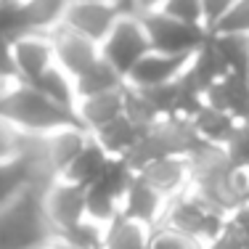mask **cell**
<instances>
[{"label": "cell", "mask_w": 249, "mask_h": 249, "mask_svg": "<svg viewBox=\"0 0 249 249\" xmlns=\"http://www.w3.org/2000/svg\"><path fill=\"white\" fill-rule=\"evenodd\" d=\"M0 117L32 135H45L53 130L80 124L74 111L51 101L45 93H40L37 88L24 80H16L14 85H8L0 93Z\"/></svg>", "instance_id": "obj_1"}, {"label": "cell", "mask_w": 249, "mask_h": 249, "mask_svg": "<svg viewBox=\"0 0 249 249\" xmlns=\"http://www.w3.org/2000/svg\"><path fill=\"white\" fill-rule=\"evenodd\" d=\"M56 239L43 210V188H27L0 210V249H45Z\"/></svg>", "instance_id": "obj_2"}, {"label": "cell", "mask_w": 249, "mask_h": 249, "mask_svg": "<svg viewBox=\"0 0 249 249\" xmlns=\"http://www.w3.org/2000/svg\"><path fill=\"white\" fill-rule=\"evenodd\" d=\"M159 225H164V228L196 241L201 247H210L231 228V217L188 188L186 194L175 196L167 204L164 217Z\"/></svg>", "instance_id": "obj_3"}, {"label": "cell", "mask_w": 249, "mask_h": 249, "mask_svg": "<svg viewBox=\"0 0 249 249\" xmlns=\"http://www.w3.org/2000/svg\"><path fill=\"white\" fill-rule=\"evenodd\" d=\"M141 24L146 29L151 51L170 53V56H194L201 45L210 40V29L199 24H186L180 19L162 14V11H143L138 14Z\"/></svg>", "instance_id": "obj_4"}, {"label": "cell", "mask_w": 249, "mask_h": 249, "mask_svg": "<svg viewBox=\"0 0 249 249\" xmlns=\"http://www.w3.org/2000/svg\"><path fill=\"white\" fill-rule=\"evenodd\" d=\"M151 51L146 29L141 24L138 14H122L117 19V24L111 27V32L101 43V58L109 61L122 77Z\"/></svg>", "instance_id": "obj_5"}, {"label": "cell", "mask_w": 249, "mask_h": 249, "mask_svg": "<svg viewBox=\"0 0 249 249\" xmlns=\"http://www.w3.org/2000/svg\"><path fill=\"white\" fill-rule=\"evenodd\" d=\"M43 210L51 228L56 231V239L64 236L85 220V186H77L64 178L48 183L43 188Z\"/></svg>", "instance_id": "obj_6"}, {"label": "cell", "mask_w": 249, "mask_h": 249, "mask_svg": "<svg viewBox=\"0 0 249 249\" xmlns=\"http://www.w3.org/2000/svg\"><path fill=\"white\" fill-rule=\"evenodd\" d=\"M120 16L122 11L114 0H77V3H67L61 27L101 45Z\"/></svg>", "instance_id": "obj_7"}, {"label": "cell", "mask_w": 249, "mask_h": 249, "mask_svg": "<svg viewBox=\"0 0 249 249\" xmlns=\"http://www.w3.org/2000/svg\"><path fill=\"white\" fill-rule=\"evenodd\" d=\"M8 51L16 77L24 82H35L51 67H56L51 35H21L8 45Z\"/></svg>", "instance_id": "obj_8"}, {"label": "cell", "mask_w": 249, "mask_h": 249, "mask_svg": "<svg viewBox=\"0 0 249 249\" xmlns=\"http://www.w3.org/2000/svg\"><path fill=\"white\" fill-rule=\"evenodd\" d=\"M151 188H157L167 201L191 188V159L188 157H162L141 164L135 170Z\"/></svg>", "instance_id": "obj_9"}, {"label": "cell", "mask_w": 249, "mask_h": 249, "mask_svg": "<svg viewBox=\"0 0 249 249\" xmlns=\"http://www.w3.org/2000/svg\"><path fill=\"white\" fill-rule=\"evenodd\" d=\"M53 40V56H56V67L64 69L69 77H80L88 67L101 58V45L93 43V40L82 37V35L72 32L67 27H58L56 32L51 35Z\"/></svg>", "instance_id": "obj_10"}, {"label": "cell", "mask_w": 249, "mask_h": 249, "mask_svg": "<svg viewBox=\"0 0 249 249\" xmlns=\"http://www.w3.org/2000/svg\"><path fill=\"white\" fill-rule=\"evenodd\" d=\"M191 56H170V53H159L149 51L133 69L124 77V85L146 90V88H157V85H167V82L178 80L186 72Z\"/></svg>", "instance_id": "obj_11"}, {"label": "cell", "mask_w": 249, "mask_h": 249, "mask_svg": "<svg viewBox=\"0 0 249 249\" xmlns=\"http://www.w3.org/2000/svg\"><path fill=\"white\" fill-rule=\"evenodd\" d=\"M167 204L170 201L157 188H151L143 178L135 173L130 186H127V191H124V196H122V215L130 217V220L149 225V228H157L164 217Z\"/></svg>", "instance_id": "obj_12"}, {"label": "cell", "mask_w": 249, "mask_h": 249, "mask_svg": "<svg viewBox=\"0 0 249 249\" xmlns=\"http://www.w3.org/2000/svg\"><path fill=\"white\" fill-rule=\"evenodd\" d=\"M204 104L220 109L223 114L233 117L236 122L249 120V80L247 74H223L210 90L204 93Z\"/></svg>", "instance_id": "obj_13"}, {"label": "cell", "mask_w": 249, "mask_h": 249, "mask_svg": "<svg viewBox=\"0 0 249 249\" xmlns=\"http://www.w3.org/2000/svg\"><path fill=\"white\" fill-rule=\"evenodd\" d=\"M188 124H191L194 135H196L201 143L215 146V149H228V143L233 141V135H236V130H239L241 122H236L233 117L223 114L215 106L204 104L196 114L188 120Z\"/></svg>", "instance_id": "obj_14"}, {"label": "cell", "mask_w": 249, "mask_h": 249, "mask_svg": "<svg viewBox=\"0 0 249 249\" xmlns=\"http://www.w3.org/2000/svg\"><path fill=\"white\" fill-rule=\"evenodd\" d=\"M122 114H124V85L117 88V90L77 101V120L88 133H96L98 127L114 122Z\"/></svg>", "instance_id": "obj_15"}, {"label": "cell", "mask_w": 249, "mask_h": 249, "mask_svg": "<svg viewBox=\"0 0 249 249\" xmlns=\"http://www.w3.org/2000/svg\"><path fill=\"white\" fill-rule=\"evenodd\" d=\"M69 0H21L19 19L24 35H53L64 21Z\"/></svg>", "instance_id": "obj_16"}, {"label": "cell", "mask_w": 249, "mask_h": 249, "mask_svg": "<svg viewBox=\"0 0 249 249\" xmlns=\"http://www.w3.org/2000/svg\"><path fill=\"white\" fill-rule=\"evenodd\" d=\"M143 133H146V130L141 127L138 122H133L127 114H122V117H117L114 122L98 127L96 133H90V135L98 141L101 146H104L109 157L127 159L130 154H133V149L138 146V141H141V135H143Z\"/></svg>", "instance_id": "obj_17"}, {"label": "cell", "mask_w": 249, "mask_h": 249, "mask_svg": "<svg viewBox=\"0 0 249 249\" xmlns=\"http://www.w3.org/2000/svg\"><path fill=\"white\" fill-rule=\"evenodd\" d=\"M27 188H45L40 173L27 162V159H14V162H0V210L8 201H14Z\"/></svg>", "instance_id": "obj_18"}, {"label": "cell", "mask_w": 249, "mask_h": 249, "mask_svg": "<svg viewBox=\"0 0 249 249\" xmlns=\"http://www.w3.org/2000/svg\"><path fill=\"white\" fill-rule=\"evenodd\" d=\"M111 157L106 154V149L98 143L96 138H88L85 149L74 157V162L67 167V173H64V180H72L77 186H90V183H96L101 175H104V170L109 167Z\"/></svg>", "instance_id": "obj_19"}, {"label": "cell", "mask_w": 249, "mask_h": 249, "mask_svg": "<svg viewBox=\"0 0 249 249\" xmlns=\"http://www.w3.org/2000/svg\"><path fill=\"white\" fill-rule=\"evenodd\" d=\"M151 231L154 228L138 220H130V217H124L120 212L109 225H104V244H101V249H149Z\"/></svg>", "instance_id": "obj_20"}, {"label": "cell", "mask_w": 249, "mask_h": 249, "mask_svg": "<svg viewBox=\"0 0 249 249\" xmlns=\"http://www.w3.org/2000/svg\"><path fill=\"white\" fill-rule=\"evenodd\" d=\"M122 85H124V77L117 72L109 61H104V58H98V61L93 64V67H88L80 77H74L77 101L98 96V93L117 90V88H122Z\"/></svg>", "instance_id": "obj_21"}, {"label": "cell", "mask_w": 249, "mask_h": 249, "mask_svg": "<svg viewBox=\"0 0 249 249\" xmlns=\"http://www.w3.org/2000/svg\"><path fill=\"white\" fill-rule=\"evenodd\" d=\"M29 85H35L40 93H45L51 101H56V104H61L64 109L74 111L77 114V93H74V80L69 77L64 69L58 67H51L48 72L43 77H37L35 82H29Z\"/></svg>", "instance_id": "obj_22"}, {"label": "cell", "mask_w": 249, "mask_h": 249, "mask_svg": "<svg viewBox=\"0 0 249 249\" xmlns=\"http://www.w3.org/2000/svg\"><path fill=\"white\" fill-rule=\"evenodd\" d=\"M212 45L220 53L223 64L233 74H247L249 69V35H215L210 32Z\"/></svg>", "instance_id": "obj_23"}, {"label": "cell", "mask_w": 249, "mask_h": 249, "mask_svg": "<svg viewBox=\"0 0 249 249\" xmlns=\"http://www.w3.org/2000/svg\"><path fill=\"white\" fill-rule=\"evenodd\" d=\"M29 133L19 130L16 124H11L8 120L0 117V162H14V159L24 157Z\"/></svg>", "instance_id": "obj_24"}, {"label": "cell", "mask_w": 249, "mask_h": 249, "mask_svg": "<svg viewBox=\"0 0 249 249\" xmlns=\"http://www.w3.org/2000/svg\"><path fill=\"white\" fill-rule=\"evenodd\" d=\"M215 35H249V0H236L231 11L210 29Z\"/></svg>", "instance_id": "obj_25"}, {"label": "cell", "mask_w": 249, "mask_h": 249, "mask_svg": "<svg viewBox=\"0 0 249 249\" xmlns=\"http://www.w3.org/2000/svg\"><path fill=\"white\" fill-rule=\"evenodd\" d=\"M157 11L173 16V19H180L186 24H199V27H207L204 24V8H201V0H164Z\"/></svg>", "instance_id": "obj_26"}, {"label": "cell", "mask_w": 249, "mask_h": 249, "mask_svg": "<svg viewBox=\"0 0 249 249\" xmlns=\"http://www.w3.org/2000/svg\"><path fill=\"white\" fill-rule=\"evenodd\" d=\"M149 249H204V247L191 241V239H186V236H180V233H175V231L164 228V225H157L151 231Z\"/></svg>", "instance_id": "obj_27"}, {"label": "cell", "mask_w": 249, "mask_h": 249, "mask_svg": "<svg viewBox=\"0 0 249 249\" xmlns=\"http://www.w3.org/2000/svg\"><path fill=\"white\" fill-rule=\"evenodd\" d=\"M225 151L231 154V159H236L239 164H244V167L249 170V120L239 124L233 141L228 143V149H225Z\"/></svg>", "instance_id": "obj_28"}, {"label": "cell", "mask_w": 249, "mask_h": 249, "mask_svg": "<svg viewBox=\"0 0 249 249\" xmlns=\"http://www.w3.org/2000/svg\"><path fill=\"white\" fill-rule=\"evenodd\" d=\"M236 0H201V8H204V24L207 29H212L217 24V21L223 19L225 14L231 11V5H233Z\"/></svg>", "instance_id": "obj_29"}, {"label": "cell", "mask_w": 249, "mask_h": 249, "mask_svg": "<svg viewBox=\"0 0 249 249\" xmlns=\"http://www.w3.org/2000/svg\"><path fill=\"white\" fill-rule=\"evenodd\" d=\"M117 5H120L122 14H135L138 11V0H114Z\"/></svg>", "instance_id": "obj_30"}, {"label": "cell", "mask_w": 249, "mask_h": 249, "mask_svg": "<svg viewBox=\"0 0 249 249\" xmlns=\"http://www.w3.org/2000/svg\"><path fill=\"white\" fill-rule=\"evenodd\" d=\"M164 0H138V11L135 14H143V11H154V8H159Z\"/></svg>", "instance_id": "obj_31"}, {"label": "cell", "mask_w": 249, "mask_h": 249, "mask_svg": "<svg viewBox=\"0 0 249 249\" xmlns=\"http://www.w3.org/2000/svg\"><path fill=\"white\" fill-rule=\"evenodd\" d=\"M45 249H74V247H72V244H67L64 239H53V241H51V244L45 247Z\"/></svg>", "instance_id": "obj_32"}, {"label": "cell", "mask_w": 249, "mask_h": 249, "mask_svg": "<svg viewBox=\"0 0 249 249\" xmlns=\"http://www.w3.org/2000/svg\"><path fill=\"white\" fill-rule=\"evenodd\" d=\"M8 3H21V0H8Z\"/></svg>", "instance_id": "obj_33"}, {"label": "cell", "mask_w": 249, "mask_h": 249, "mask_svg": "<svg viewBox=\"0 0 249 249\" xmlns=\"http://www.w3.org/2000/svg\"><path fill=\"white\" fill-rule=\"evenodd\" d=\"M247 80H249V69H247Z\"/></svg>", "instance_id": "obj_34"}, {"label": "cell", "mask_w": 249, "mask_h": 249, "mask_svg": "<svg viewBox=\"0 0 249 249\" xmlns=\"http://www.w3.org/2000/svg\"><path fill=\"white\" fill-rule=\"evenodd\" d=\"M69 3H77V0H69Z\"/></svg>", "instance_id": "obj_35"}, {"label": "cell", "mask_w": 249, "mask_h": 249, "mask_svg": "<svg viewBox=\"0 0 249 249\" xmlns=\"http://www.w3.org/2000/svg\"><path fill=\"white\" fill-rule=\"evenodd\" d=\"M247 204H249V201H247Z\"/></svg>", "instance_id": "obj_36"}]
</instances>
